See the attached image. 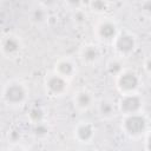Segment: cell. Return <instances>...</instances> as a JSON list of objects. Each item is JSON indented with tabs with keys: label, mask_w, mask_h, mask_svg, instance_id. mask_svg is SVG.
Returning <instances> with one entry per match:
<instances>
[{
	"label": "cell",
	"mask_w": 151,
	"mask_h": 151,
	"mask_svg": "<svg viewBox=\"0 0 151 151\" xmlns=\"http://www.w3.org/2000/svg\"><path fill=\"white\" fill-rule=\"evenodd\" d=\"M80 59L86 65H94L101 58L100 47L96 44H86L80 48Z\"/></svg>",
	"instance_id": "8fae6325"
},
{
	"label": "cell",
	"mask_w": 151,
	"mask_h": 151,
	"mask_svg": "<svg viewBox=\"0 0 151 151\" xmlns=\"http://www.w3.org/2000/svg\"><path fill=\"white\" fill-rule=\"evenodd\" d=\"M119 33L118 25L112 19H103L94 26V35L98 40L104 42H112Z\"/></svg>",
	"instance_id": "52a82bcc"
},
{
	"label": "cell",
	"mask_w": 151,
	"mask_h": 151,
	"mask_svg": "<svg viewBox=\"0 0 151 151\" xmlns=\"http://www.w3.org/2000/svg\"><path fill=\"white\" fill-rule=\"evenodd\" d=\"M143 105H144L143 97L140 94H138L137 92L120 94V97H119V99L117 101L118 112H120L123 116L142 112Z\"/></svg>",
	"instance_id": "8992f818"
},
{
	"label": "cell",
	"mask_w": 151,
	"mask_h": 151,
	"mask_svg": "<svg viewBox=\"0 0 151 151\" xmlns=\"http://www.w3.org/2000/svg\"><path fill=\"white\" fill-rule=\"evenodd\" d=\"M65 4L71 8V9H79L83 8L84 0H65Z\"/></svg>",
	"instance_id": "44dd1931"
},
{
	"label": "cell",
	"mask_w": 151,
	"mask_h": 151,
	"mask_svg": "<svg viewBox=\"0 0 151 151\" xmlns=\"http://www.w3.org/2000/svg\"><path fill=\"white\" fill-rule=\"evenodd\" d=\"M143 68H144L146 74L151 76V53L145 58V60L143 63Z\"/></svg>",
	"instance_id": "7402d4cb"
},
{
	"label": "cell",
	"mask_w": 151,
	"mask_h": 151,
	"mask_svg": "<svg viewBox=\"0 0 151 151\" xmlns=\"http://www.w3.org/2000/svg\"><path fill=\"white\" fill-rule=\"evenodd\" d=\"M1 54L7 59H13L20 55L22 51V42L18 35L7 34L1 39Z\"/></svg>",
	"instance_id": "ba28073f"
},
{
	"label": "cell",
	"mask_w": 151,
	"mask_h": 151,
	"mask_svg": "<svg viewBox=\"0 0 151 151\" xmlns=\"http://www.w3.org/2000/svg\"><path fill=\"white\" fill-rule=\"evenodd\" d=\"M72 103L74 105V107L78 110V111H87L90 110L93 104H94V97H93V93L90 92L88 90H78L73 97H72Z\"/></svg>",
	"instance_id": "30bf717a"
},
{
	"label": "cell",
	"mask_w": 151,
	"mask_h": 151,
	"mask_svg": "<svg viewBox=\"0 0 151 151\" xmlns=\"http://www.w3.org/2000/svg\"><path fill=\"white\" fill-rule=\"evenodd\" d=\"M112 47L118 57L127 58L136 51L137 39L130 32H119L112 41Z\"/></svg>",
	"instance_id": "277c9868"
},
{
	"label": "cell",
	"mask_w": 151,
	"mask_h": 151,
	"mask_svg": "<svg viewBox=\"0 0 151 151\" xmlns=\"http://www.w3.org/2000/svg\"><path fill=\"white\" fill-rule=\"evenodd\" d=\"M117 111H118L117 104H114L110 99H106V98L100 99L97 104V112L101 119H105V120L112 119L116 116Z\"/></svg>",
	"instance_id": "4fadbf2b"
},
{
	"label": "cell",
	"mask_w": 151,
	"mask_h": 151,
	"mask_svg": "<svg viewBox=\"0 0 151 151\" xmlns=\"http://www.w3.org/2000/svg\"><path fill=\"white\" fill-rule=\"evenodd\" d=\"M122 130L126 136L138 138L147 132V119L142 112L123 116Z\"/></svg>",
	"instance_id": "7a4b0ae2"
},
{
	"label": "cell",
	"mask_w": 151,
	"mask_h": 151,
	"mask_svg": "<svg viewBox=\"0 0 151 151\" xmlns=\"http://www.w3.org/2000/svg\"><path fill=\"white\" fill-rule=\"evenodd\" d=\"M59 0H40V5L46 7L47 9H51L53 7H55L58 5Z\"/></svg>",
	"instance_id": "603a6c76"
},
{
	"label": "cell",
	"mask_w": 151,
	"mask_h": 151,
	"mask_svg": "<svg viewBox=\"0 0 151 151\" xmlns=\"http://www.w3.org/2000/svg\"><path fill=\"white\" fill-rule=\"evenodd\" d=\"M140 11L144 15L151 17V0H143L140 4Z\"/></svg>",
	"instance_id": "ffe728a7"
},
{
	"label": "cell",
	"mask_w": 151,
	"mask_h": 151,
	"mask_svg": "<svg viewBox=\"0 0 151 151\" xmlns=\"http://www.w3.org/2000/svg\"><path fill=\"white\" fill-rule=\"evenodd\" d=\"M53 71L67 79H72L74 77V74L77 73V67H76V64L73 63V60H71L70 58L63 57V58H59L54 63Z\"/></svg>",
	"instance_id": "7c38bea8"
},
{
	"label": "cell",
	"mask_w": 151,
	"mask_h": 151,
	"mask_svg": "<svg viewBox=\"0 0 151 151\" xmlns=\"http://www.w3.org/2000/svg\"><path fill=\"white\" fill-rule=\"evenodd\" d=\"M94 134H96V129L88 122L78 123L74 126V130H73L74 139L78 143H81V144L91 143L93 140V138H94Z\"/></svg>",
	"instance_id": "9c48e42d"
},
{
	"label": "cell",
	"mask_w": 151,
	"mask_h": 151,
	"mask_svg": "<svg viewBox=\"0 0 151 151\" xmlns=\"http://www.w3.org/2000/svg\"><path fill=\"white\" fill-rule=\"evenodd\" d=\"M48 9L44 6H38L35 8L32 9V12L29 13V21L34 25H44L46 21H48Z\"/></svg>",
	"instance_id": "5bb4252c"
},
{
	"label": "cell",
	"mask_w": 151,
	"mask_h": 151,
	"mask_svg": "<svg viewBox=\"0 0 151 151\" xmlns=\"http://www.w3.org/2000/svg\"><path fill=\"white\" fill-rule=\"evenodd\" d=\"M124 63L120 57H114V58H111L107 63H106V72L112 76V77H117L118 74H120L123 71H124Z\"/></svg>",
	"instance_id": "9a60e30c"
},
{
	"label": "cell",
	"mask_w": 151,
	"mask_h": 151,
	"mask_svg": "<svg viewBox=\"0 0 151 151\" xmlns=\"http://www.w3.org/2000/svg\"><path fill=\"white\" fill-rule=\"evenodd\" d=\"M48 132H50V129H48V125L45 122L33 124L32 133L35 138H45V137L48 136Z\"/></svg>",
	"instance_id": "ac0fdd59"
},
{
	"label": "cell",
	"mask_w": 151,
	"mask_h": 151,
	"mask_svg": "<svg viewBox=\"0 0 151 151\" xmlns=\"http://www.w3.org/2000/svg\"><path fill=\"white\" fill-rule=\"evenodd\" d=\"M88 8L96 14H104L109 9V2L107 0H90Z\"/></svg>",
	"instance_id": "e0dca14e"
},
{
	"label": "cell",
	"mask_w": 151,
	"mask_h": 151,
	"mask_svg": "<svg viewBox=\"0 0 151 151\" xmlns=\"http://www.w3.org/2000/svg\"><path fill=\"white\" fill-rule=\"evenodd\" d=\"M145 150L151 151V130L146 133V138H145Z\"/></svg>",
	"instance_id": "cb8c5ba5"
},
{
	"label": "cell",
	"mask_w": 151,
	"mask_h": 151,
	"mask_svg": "<svg viewBox=\"0 0 151 151\" xmlns=\"http://www.w3.org/2000/svg\"><path fill=\"white\" fill-rule=\"evenodd\" d=\"M114 85L120 94L134 93L140 86V77L133 70H124L114 78Z\"/></svg>",
	"instance_id": "3957f363"
},
{
	"label": "cell",
	"mask_w": 151,
	"mask_h": 151,
	"mask_svg": "<svg viewBox=\"0 0 151 151\" xmlns=\"http://www.w3.org/2000/svg\"><path fill=\"white\" fill-rule=\"evenodd\" d=\"M27 118H28V120H29V123L32 125L33 124H38V123H42V122H45L46 112L41 106L34 105L28 110Z\"/></svg>",
	"instance_id": "2e32d148"
},
{
	"label": "cell",
	"mask_w": 151,
	"mask_h": 151,
	"mask_svg": "<svg viewBox=\"0 0 151 151\" xmlns=\"http://www.w3.org/2000/svg\"><path fill=\"white\" fill-rule=\"evenodd\" d=\"M72 20H73V22L76 25L81 26V25H84L87 21V13L83 8L74 9L73 13H72Z\"/></svg>",
	"instance_id": "d6986e66"
},
{
	"label": "cell",
	"mask_w": 151,
	"mask_h": 151,
	"mask_svg": "<svg viewBox=\"0 0 151 151\" xmlns=\"http://www.w3.org/2000/svg\"><path fill=\"white\" fill-rule=\"evenodd\" d=\"M29 90L22 81L19 80H12L4 85L1 98L2 101L12 107H18L24 105L28 99Z\"/></svg>",
	"instance_id": "6da1fadb"
},
{
	"label": "cell",
	"mask_w": 151,
	"mask_h": 151,
	"mask_svg": "<svg viewBox=\"0 0 151 151\" xmlns=\"http://www.w3.org/2000/svg\"><path fill=\"white\" fill-rule=\"evenodd\" d=\"M45 91L51 97H61L64 96L70 87V79L55 73L54 71L46 74L44 80Z\"/></svg>",
	"instance_id": "5b68a950"
}]
</instances>
